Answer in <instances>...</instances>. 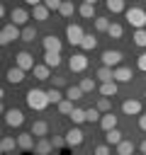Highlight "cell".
<instances>
[{
  "label": "cell",
  "instance_id": "6da1fadb",
  "mask_svg": "<svg viewBox=\"0 0 146 155\" xmlns=\"http://www.w3.org/2000/svg\"><path fill=\"white\" fill-rule=\"evenodd\" d=\"M24 99H27V107H29V109H34V111H44V109L51 104V102H49V94H46V90H36V87L27 90Z\"/></svg>",
  "mask_w": 146,
  "mask_h": 155
},
{
  "label": "cell",
  "instance_id": "7a4b0ae2",
  "mask_svg": "<svg viewBox=\"0 0 146 155\" xmlns=\"http://www.w3.org/2000/svg\"><path fill=\"white\" fill-rule=\"evenodd\" d=\"M124 17H127V22H129L134 29H144V27H146V12H144L141 7H129V10L124 12Z\"/></svg>",
  "mask_w": 146,
  "mask_h": 155
},
{
  "label": "cell",
  "instance_id": "3957f363",
  "mask_svg": "<svg viewBox=\"0 0 146 155\" xmlns=\"http://www.w3.org/2000/svg\"><path fill=\"white\" fill-rule=\"evenodd\" d=\"M17 39H22V29L17 27V24H5L2 27V31H0V44L2 46H7V44H12V41H17Z\"/></svg>",
  "mask_w": 146,
  "mask_h": 155
},
{
  "label": "cell",
  "instance_id": "277c9868",
  "mask_svg": "<svg viewBox=\"0 0 146 155\" xmlns=\"http://www.w3.org/2000/svg\"><path fill=\"white\" fill-rule=\"evenodd\" d=\"M83 36H85V31H83L80 24H68L66 27V39H68L71 46H80L83 44Z\"/></svg>",
  "mask_w": 146,
  "mask_h": 155
},
{
  "label": "cell",
  "instance_id": "5b68a950",
  "mask_svg": "<svg viewBox=\"0 0 146 155\" xmlns=\"http://www.w3.org/2000/svg\"><path fill=\"white\" fill-rule=\"evenodd\" d=\"M68 68H71V73H83L88 68V56L85 53H73L68 58Z\"/></svg>",
  "mask_w": 146,
  "mask_h": 155
},
{
  "label": "cell",
  "instance_id": "8992f818",
  "mask_svg": "<svg viewBox=\"0 0 146 155\" xmlns=\"http://www.w3.org/2000/svg\"><path fill=\"white\" fill-rule=\"evenodd\" d=\"M15 65L22 68V70H34V56H32L29 51H19V53L15 56Z\"/></svg>",
  "mask_w": 146,
  "mask_h": 155
},
{
  "label": "cell",
  "instance_id": "52a82bcc",
  "mask_svg": "<svg viewBox=\"0 0 146 155\" xmlns=\"http://www.w3.org/2000/svg\"><path fill=\"white\" fill-rule=\"evenodd\" d=\"M122 51H102V65H107V68H117L119 63H122Z\"/></svg>",
  "mask_w": 146,
  "mask_h": 155
},
{
  "label": "cell",
  "instance_id": "ba28073f",
  "mask_svg": "<svg viewBox=\"0 0 146 155\" xmlns=\"http://www.w3.org/2000/svg\"><path fill=\"white\" fill-rule=\"evenodd\" d=\"M5 124L12 126V128H19V126L24 124V114H22L19 109H7V111H5Z\"/></svg>",
  "mask_w": 146,
  "mask_h": 155
},
{
  "label": "cell",
  "instance_id": "9c48e42d",
  "mask_svg": "<svg viewBox=\"0 0 146 155\" xmlns=\"http://www.w3.org/2000/svg\"><path fill=\"white\" fill-rule=\"evenodd\" d=\"M41 44H44V51H54V53H61V48H63V44L56 34H46L41 39Z\"/></svg>",
  "mask_w": 146,
  "mask_h": 155
},
{
  "label": "cell",
  "instance_id": "30bf717a",
  "mask_svg": "<svg viewBox=\"0 0 146 155\" xmlns=\"http://www.w3.org/2000/svg\"><path fill=\"white\" fill-rule=\"evenodd\" d=\"M83 140H85V133H83V131H80L78 126H73V128H68V131H66V143H68L71 148L80 145Z\"/></svg>",
  "mask_w": 146,
  "mask_h": 155
},
{
  "label": "cell",
  "instance_id": "8fae6325",
  "mask_svg": "<svg viewBox=\"0 0 146 155\" xmlns=\"http://www.w3.org/2000/svg\"><path fill=\"white\" fill-rule=\"evenodd\" d=\"M10 17H12V24H17V27H27V22H29V12L24 7H15L10 12Z\"/></svg>",
  "mask_w": 146,
  "mask_h": 155
},
{
  "label": "cell",
  "instance_id": "7c38bea8",
  "mask_svg": "<svg viewBox=\"0 0 146 155\" xmlns=\"http://www.w3.org/2000/svg\"><path fill=\"white\" fill-rule=\"evenodd\" d=\"M122 111L127 116H139L141 114V102L139 99H124L122 102Z\"/></svg>",
  "mask_w": 146,
  "mask_h": 155
},
{
  "label": "cell",
  "instance_id": "4fadbf2b",
  "mask_svg": "<svg viewBox=\"0 0 146 155\" xmlns=\"http://www.w3.org/2000/svg\"><path fill=\"white\" fill-rule=\"evenodd\" d=\"M34 133L29 131V133H19L17 136V148H22V150H34Z\"/></svg>",
  "mask_w": 146,
  "mask_h": 155
},
{
  "label": "cell",
  "instance_id": "5bb4252c",
  "mask_svg": "<svg viewBox=\"0 0 146 155\" xmlns=\"http://www.w3.org/2000/svg\"><path fill=\"white\" fill-rule=\"evenodd\" d=\"M24 73H27V70H22V68L12 65V68L7 70V82H10V85H19V82L24 80Z\"/></svg>",
  "mask_w": 146,
  "mask_h": 155
},
{
  "label": "cell",
  "instance_id": "9a60e30c",
  "mask_svg": "<svg viewBox=\"0 0 146 155\" xmlns=\"http://www.w3.org/2000/svg\"><path fill=\"white\" fill-rule=\"evenodd\" d=\"M131 68H127V65H117L114 68V80L117 82H131Z\"/></svg>",
  "mask_w": 146,
  "mask_h": 155
},
{
  "label": "cell",
  "instance_id": "2e32d148",
  "mask_svg": "<svg viewBox=\"0 0 146 155\" xmlns=\"http://www.w3.org/2000/svg\"><path fill=\"white\" fill-rule=\"evenodd\" d=\"M119 92V82L112 80V82H100V94L102 97H114Z\"/></svg>",
  "mask_w": 146,
  "mask_h": 155
},
{
  "label": "cell",
  "instance_id": "e0dca14e",
  "mask_svg": "<svg viewBox=\"0 0 146 155\" xmlns=\"http://www.w3.org/2000/svg\"><path fill=\"white\" fill-rule=\"evenodd\" d=\"M51 150H54V143H51L46 136H44V138H39V140H36V145H34V153H36V155H49Z\"/></svg>",
  "mask_w": 146,
  "mask_h": 155
},
{
  "label": "cell",
  "instance_id": "ac0fdd59",
  "mask_svg": "<svg viewBox=\"0 0 146 155\" xmlns=\"http://www.w3.org/2000/svg\"><path fill=\"white\" fill-rule=\"evenodd\" d=\"M122 140H124V138H122V131H119V128L105 131V143H107V145H114V148H117V145H119Z\"/></svg>",
  "mask_w": 146,
  "mask_h": 155
},
{
  "label": "cell",
  "instance_id": "d6986e66",
  "mask_svg": "<svg viewBox=\"0 0 146 155\" xmlns=\"http://www.w3.org/2000/svg\"><path fill=\"white\" fill-rule=\"evenodd\" d=\"M100 126H102V131H112V128H117V116H114L112 111L102 114V119H100Z\"/></svg>",
  "mask_w": 146,
  "mask_h": 155
},
{
  "label": "cell",
  "instance_id": "ffe728a7",
  "mask_svg": "<svg viewBox=\"0 0 146 155\" xmlns=\"http://www.w3.org/2000/svg\"><path fill=\"white\" fill-rule=\"evenodd\" d=\"M49 12H51V10H49L44 2H41V5H36V7H32V17H34V19H39V22H46V19H49Z\"/></svg>",
  "mask_w": 146,
  "mask_h": 155
},
{
  "label": "cell",
  "instance_id": "44dd1931",
  "mask_svg": "<svg viewBox=\"0 0 146 155\" xmlns=\"http://www.w3.org/2000/svg\"><path fill=\"white\" fill-rule=\"evenodd\" d=\"M61 53H54V51H44V63L49 65V68H58L61 65Z\"/></svg>",
  "mask_w": 146,
  "mask_h": 155
},
{
  "label": "cell",
  "instance_id": "7402d4cb",
  "mask_svg": "<svg viewBox=\"0 0 146 155\" xmlns=\"http://www.w3.org/2000/svg\"><path fill=\"white\" fill-rule=\"evenodd\" d=\"M95 78H97L100 82H112V80H114V70H112V68H107V65H102V68H97Z\"/></svg>",
  "mask_w": 146,
  "mask_h": 155
},
{
  "label": "cell",
  "instance_id": "603a6c76",
  "mask_svg": "<svg viewBox=\"0 0 146 155\" xmlns=\"http://www.w3.org/2000/svg\"><path fill=\"white\" fill-rule=\"evenodd\" d=\"M32 133H34L36 138H44V136L49 133V124H46V121H41V119H39V121H34V124H32Z\"/></svg>",
  "mask_w": 146,
  "mask_h": 155
},
{
  "label": "cell",
  "instance_id": "cb8c5ba5",
  "mask_svg": "<svg viewBox=\"0 0 146 155\" xmlns=\"http://www.w3.org/2000/svg\"><path fill=\"white\" fill-rule=\"evenodd\" d=\"M34 78H36V80H49V78H51V68H49L46 63L34 65Z\"/></svg>",
  "mask_w": 146,
  "mask_h": 155
},
{
  "label": "cell",
  "instance_id": "d4e9b609",
  "mask_svg": "<svg viewBox=\"0 0 146 155\" xmlns=\"http://www.w3.org/2000/svg\"><path fill=\"white\" fill-rule=\"evenodd\" d=\"M78 15H80V17H85V19H95V5L83 2V5L78 7Z\"/></svg>",
  "mask_w": 146,
  "mask_h": 155
},
{
  "label": "cell",
  "instance_id": "484cf974",
  "mask_svg": "<svg viewBox=\"0 0 146 155\" xmlns=\"http://www.w3.org/2000/svg\"><path fill=\"white\" fill-rule=\"evenodd\" d=\"M68 119L73 121V126H80L83 121H88V116H85V109H78V107L71 111V116H68Z\"/></svg>",
  "mask_w": 146,
  "mask_h": 155
},
{
  "label": "cell",
  "instance_id": "4316f807",
  "mask_svg": "<svg viewBox=\"0 0 146 155\" xmlns=\"http://www.w3.org/2000/svg\"><path fill=\"white\" fill-rule=\"evenodd\" d=\"M83 94H85V92L80 90V85H71V87L66 90V97H68L71 102H78V99H80Z\"/></svg>",
  "mask_w": 146,
  "mask_h": 155
},
{
  "label": "cell",
  "instance_id": "83f0119b",
  "mask_svg": "<svg viewBox=\"0 0 146 155\" xmlns=\"http://www.w3.org/2000/svg\"><path fill=\"white\" fill-rule=\"evenodd\" d=\"M15 145H17V138H15V136H5V138L0 140V150H2V153L15 150Z\"/></svg>",
  "mask_w": 146,
  "mask_h": 155
},
{
  "label": "cell",
  "instance_id": "f1b7e54d",
  "mask_svg": "<svg viewBox=\"0 0 146 155\" xmlns=\"http://www.w3.org/2000/svg\"><path fill=\"white\" fill-rule=\"evenodd\" d=\"M73 12H75L73 0H63V5H61V10H58V15H61V17H73Z\"/></svg>",
  "mask_w": 146,
  "mask_h": 155
},
{
  "label": "cell",
  "instance_id": "f546056e",
  "mask_svg": "<svg viewBox=\"0 0 146 155\" xmlns=\"http://www.w3.org/2000/svg\"><path fill=\"white\" fill-rule=\"evenodd\" d=\"M131 153H134V143L124 138V140L117 145V155H131Z\"/></svg>",
  "mask_w": 146,
  "mask_h": 155
},
{
  "label": "cell",
  "instance_id": "4dcf8cb0",
  "mask_svg": "<svg viewBox=\"0 0 146 155\" xmlns=\"http://www.w3.org/2000/svg\"><path fill=\"white\" fill-rule=\"evenodd\" d=\"M105 5H107V10H109V12H127L124 0H107Z\"/></svg>",
  "mask_w": 146,
  "mask_h": 155
},
{
  "label": "cell",
  "instance_id": "1f68e13d",
  "mask_svg": "<svg viewBox=\"0 0 146 155\" xmlns=\"http://www.w3.org/2000/svg\"><path fill=\"white\" fill-rule=\"evenodd\" d=\"M95 46H97V39H95L92 34H85V36H83V44H80V48H83V51H92Z\"/></svg>",
  "mask_w": 146,
  "mask_h": 155
},
{
  "label": "cell",
  "instance_id": "d6a6232c",
  "mask_svg": "<svg viewBox=\"0 0 146 155\" xmlns=\"http://www.w3.org/2000/svg\"><path fill=\"white\" fill-rule=\"evenodd\" d=\"M95 107L102 111V114H107V111H112V102H109V97H97V102H95Z\"/></svg>",
  "mask_w": 146,
  "mask_h": 155
},
{
  "label": "cell",
  "instance_id": "836d02e7",
  "mask_svg": "<svg viewBox=\"0 0 146 155\" xmlns=\"http://www.w3.org/2000/svg\"><path fill=\"white\" fill-rule=\"evenodd\" d=\"M56 107H58V111H61V114H66V116H71V111L75 109V107H73V102H71L68 97H66V99H61Z\"/></svg>",
  "mask_w": 146,
  "mask_h": 155
},
{
  "label": "cell",
  "instance_id": "e575fe53",
  "mask_svg": "<svg viewBox=\"0 0 146 155\" xmlns=\"http://www.w3.org/2000/svg\"><path fill=\"white\" fill-rule=\"evenodd\" d=\"M107 34H109L112 39H122L124 27H122V24H117V22H112V24H109V29H107Z\"/></svg>",
  "mask_w": 146,
  "mask_h": 155
},
{
  "label": "cell",
  "instance_id": "d590c367",
  "mask_svg": "<svg viewBox=\"0 0 146 155\" xmlns=\"http://www.w3.org/2000/svg\"><path fill=\"white\" fill-rule=\"evenodd\" d=\"M34 39H36V29H34L32 24L22 27V41H34Z\"/></svg>",
  "mask_w": 146,
  "mask_h": 155
},
{
  "label": "cell",
  "instance_id": "8d00e7d4",
  "mask_svg": "<svg viewBox=\"0 0 146 155\" xmlns=\"http://www.w3.org/2000/svg\"><path fill=\"white\" fill-rule=\"evenodd\" d=\"M85 116H88V121H90V124H95V121H100V119H102V111H100L97 107H90V109H85Z\"/></svg>",
  "mask_w": 146,
  "mask_h": 155
},
{
  "label": "cell",
  "instance_id": "74e56055",
  "mask_svg": "<svg viewBox=\"0 0 146 155\" xmlns=\"http://www.w3.org/2000/svg\"><path fill=\"white\" fill-rule=\"evenodd\" d=\"M131 39H134L136 46H146V29H134Z\"/></svg>",
  "mask_w": 146,
  "mask_h": 155
},
{
  "label": "cell",
  "instance_id": "f35d334b",
  "mask_svg": "<svg viewBox=\"0 0 146 155\" xmlns=\"http://www.w3.org/2000/svg\"><path fill=\"white\" fill-rule=\"evenodd\" d=\"M46 94H49V102H51V104H58L61 99H66V94H61V92H58L56 87H51V90H46Z\"/></svg>",
  "mask_w": 146,
  "mask_h": 155
},
{
  "label": "cell",
  "instance_id": "ab89813d",
  "mask_svg": "<svg viewBox=\"0 0 146 155\" xmlns=\"http://www.w3.org/2000/svg\"><path fill=\"white\" fill-rule=\"evenodd\" d=\"M109 24H112V22H109L107 17H95V29H97V31H107Z\"/></svg>",
  "mask_w": 146,
  "mask_h": 155
},
{
  "label": "cell",
  "instance_id": "60d3db41",
  "mask_svg": "<svg viewBox=\"0 0 146 155\" xmlns=\"http://www.w3.org/2000/svg\"><path fill=\"white\" fill-rule=\"evenodd\" d=\"M95 87H97V82H95L92 78H83V80H80V90H83V92H92Z\"/></svg>",
  "mask_w": 146,
  "mask_h": 155
},
{
  "label": "cell",
  "instance_id": "b9f144b4",
  "mask_svg": "<svg viewBox=\"0 0 146 155\" xmlns=\"http://www.w3.org/2000/svg\"><path fill=\"white\" fill-rule=\"evenodd\" d=\"M44 5H46L51 12H58V10H61V5H63V0H44Z\"/></svg>",
  "mask_w": 146,
  "mask_h": 155
},
{
  "label": "cell",
  "instance_id": "7bdbcfd3",
  "mask_svg": "<svg viewBox=\"0 0 146 155\" xmlns=\"http://www.w3.org/2000/svg\"><path fill=\"white\" fill-rule=\"evenodd\" d=\"M51 143H54V150H58V148L68 145V143H66V136H54V138H51Z\"/></svg>",
  "mask_w": 146,
  "mask_h": 155
},
{
  "label": "cell",
  "instance_id": "ee69618b",
  "mask_svg": "<svg viewBox=\"0 0 146 155\" xmlns=\"http://www.w3.org/2000/svg\"><path fill=\"white\" fill-rule=\"evenodd\" d=\"M95 155H112V153H109V145H107V143H105V145H97V148H95Z\"/></svg>",
  "mask_w": 146,
  "mask_h": 155
},
{
  "label": "cell",
  "instance_id": "f6af8a7d",
  "mask_svg": "<svg viewBox=\"0 0 146 155\" xmlns=\"http://www.w3.org/2000/svg\"><path fill=\"white\" fill-rule=\"evenodd\" d=\"M136 68H139V70H144V73H146V53H141V56H139V58H136Z\"/></svg>",
  "mask_w": 146,
  "mask_h": 155
},
{
  "label": "cell",
  "instance_id": "bcb514c9",
  "mask_svg": "<svg viewBox=\"0 0 146 155\" xmlns=\"http://www.w3.org/2000/svg\"><path fill=\"white\" fill-rule=\"evenodd\" d=\"M139 128L146 131V114H139Z\"/></svg>",
  "mask_w": 146,
  "mask_h": 155
},
{
  "label": "cell",
  "instance_id": "7dc6e473",
  "mask_svg": "<svg viewBox=\"0 0 146 155\" xmlns=\"http://www.w3.org/2000/svg\"><path fill=\"white\" fill-rule=\"evenodd\" d=\"M66 85V78H54V87H63Z\"/></svg>",
  "mask_w": 146,
  "mask_h": 155
},
{
  "label": "cell",
  "instance_id": "c3c4849f",
  "mask_svg": "<svg viewBox=\"0 0 146 155\" xmlns=\"http://www.w3.org/2000/svg\"><path fill=\"white\" fill-rule=\"evenodd\" d=\"M139 150H141V155H146V138L139 143Z\"/></svg>",
  "mask_w": 146,
  "mask_h": 155
},
{
  "label": "cell",
  "instance_id": "681fc988",
  "mask_svg": "<svg viewBox=\"0 0 146 155\" xmlns=\"http://www.w3.org/2000/svg\"><path fill=\"white\" fill-rule=\"evenodd\" d=\"M24 2H27V5H32V7H36V5H41L44 0H24Z\"/></svg>",
  "mask_w": 146,
  "mask_h": 155
},
{
  "label": "cell",
  "instance_id": "f907efd6",
  "mask_svg": "<svg viewBox=\"0 0 146 155\" xmlns=\"http://www.w3.org/2000/svg\"><path fill=\"white\" fill-rule=\"evenodd\" d=\"M83 2H90V5H95V2H97V0H83Z\"/></svg>",
  "mask_w": 146,
  "mask_h": 155
},
{
  "label": "cell",
  "instance_id": "816d5d0a",
  "mask_svg": "<svg viewBox=\"0 0 146 155\" xmlns=\"http://www.w3.org/2000/svg\"><path fill=\"white\" fill-rule=\"evenodd\" d=\"M144 97H146V94H144Z\"/></svg>",
  "mask_w": 146,
  "mask_h": 155
}]
</instances>
